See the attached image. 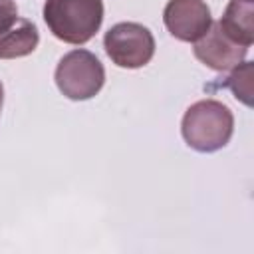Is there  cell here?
<instances>
[{"instance_id":"6","label":"cell","mask_w":254,"mask_h":254,"mask_svg":"<svg viewBox=\"0 0 254 254\" xmlns=\"http://www.w3.org/2000/svg\"><path fill=\"white\" fill-rule=\"evenodd\" d=\"M192 52H194V58L202 62L206 67L214 71H228L244 62L248 48L230 40L222 32L220 24L216 22L208 28V32L200 40L194 42Z\"/></svg>"},{"instance_id":"1","label":"cell","mask_w":254,"mask_h":254,"mask_svg":"<svg viewBox=\"0 0 254 254\" xmlns=\"http://www.w3.org/2000/svg\"><path fill=\"white\" fill-rule=\"evenodd\" d=\"M234 115L218 99H200L192 103L181 121V133L187 145L198 153H214L230 141Z\"/></svg>"},{"instance_id":"4","label":"cell","mask_w":254,"mask_h":254,"mask_svg":"<svg viewBox=\"0 0 254 254\" xmlns=\"http://www.w3.org/2000/svg\"><path fill=\"white\" fill-rule=\"evenodd\" d=\"M103 48L115 65L137 69L147 65L155 56V38L143 24L119 22L105 32Z\"/></svg>"},{"instance_id":"10","label":"cell","mask_w":254,"mask_h":254,"mask_svg":"<svg viewBox=\"0 0 254 254\" xmlns=\"http://www.w3.org/2000/svg\"><path fill=\"white\" fill-rule=\"evenodd\" d=\"M18 16V6L14 0H0V28Z\"/></svg>"},{"instance_id":"11","label":"cell","mask_w":254,"mask_h":254,"mask_svg":"<svg viewBox=\"0 0 254 254\" xmlns=\"http://www.w3.org/2000/svg\"><path fill=\"white\" fill-rule=\"evenodd\" d=\"M2 105H4V87H2V81H0V111H2Z\"/></svg>"},{"instance_id":"2","label":"cell","mask_w":254,"mask_h":254,"mask_svg":"<svg viewBox=\"0 0 254 254\" xmlns=\"http://www.w3.org/2000/svg\"><path fill=\"white\" fill-rule=\"evenodd\" d=\"M42 14L54 38L79 46L99 32L103 0H46Z\"/></svg>"},{"instance_id":"5","label":"cell","mask_w":254,"mask_h":254,"mask_svg":"<svg viewBox=\"0 0 254 254\" xmlns=\"http://www.w3.org/2000/svg\"><path fill=\"white\" fill-rule=\"evenodd\" d=\"M163 22L173 38L194 44L212 26V16L204 0H169Z\"/></svg>"},{"instance_id":"8","label":"cell","mask_w":254,"mask_h":254,"mask_svg":"<svg viewBox=\"0 0 254 254\" xmlns=\"http://www.w3.org/2000/svg\"><path fill=\"white\" fill-rule=\"evenodd\" d=\"M218 24L230 40L250 48L254 42V0H230Z\"/></svg>"},{"instance_id":"9","label":"cell","mask_w":254,"mask_h":254,"mask_svg":"<svg viewBox=\"0 0 254 254\" xmlns=\"http://www.w3.org/2000/svg\"><path fill=\"white\" fill-rule=\"evenodd\" d=\"M252 62H242L240 65L234 67L230 77L226 79V85L232 89L234 97L240 99L244 105H252Z\"/></svg>"},{"instance_id":"7","label":"cell","mask_w":254,"mask_h":254,"mask_svg":"<svg viewBox=\"0 0 254 254\" xmlns=\"http://www.w3.org/2000/svg\"><path fill=\"white\" fill-rule=\"evenodd\" d=\"M40 44V32L34 22L14 18L0 28V60H16L30 56Z\"/></svg>"},{"instance_id":"3","label":"cell","mask_w":254,"mask_h":254,"mask_svg":"<svg viewBox=\"0 0 254 254\" xmlns=\"http://www.w3.org/2000/svg\"><path fill=\"white\" fill-rule=\"evenodd\" d=\"M58 89L71 101H85L95 97L105 83L103 64L89 50L67 52L56 67L54 73Z\"/></svg>"}]
</instances>
